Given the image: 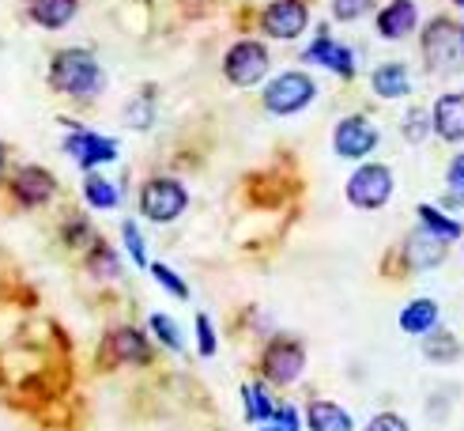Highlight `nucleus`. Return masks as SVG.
I'll list each match as a JSON object with an SVG mask.
<instances>
[{
    "mask_svg": "<svg viewBox=\"0 0 464 431\" xmlns=\"http://www.w3.org/2000/svg\"><path fill=\"white\" fill-rule=\"evenodd\" d=\"M261 27L272 38L291 42L310 27V8L303 5V0H272V5L265 8V15H261Z\"/></svg>",
    "mask_w": 464,
    "mask_h": 431,
    "instance_id": "6e6552de",
    "label": "nucleus"
},
{
    "mask_svg": "<svg viewBox=\"0 0 464 431\" xmlns=\"http://www.w3.org/2000/svg\"><path fill=\"white\" fill-rule=\"evenodd\" d=\"M261 367H265V378H272L276 386H291L306 367V352H303L298 340L276 337L272 345L265 348V356H261Z\"/></svg>",
    "mask_w": 464,
    "mask_h": 431,
    "instance_id": "0eeeda50",
    "label": "nucleus"
},
{
    "mask_svg": "<svg viewBox=\"0 0 464 431\" xmlns=\"http://www.w3.org/2000/svg\"><path fill=\"white\" fill-rule=\"evenodd\" d=\"M185 209H189V193L178 178H151L140 190V212L151 223H174Z\"/></svg>",
    "mask_w": 464,
    "mask_h": 431,
    "instance_id": "7ed1b4c3",
    "label": "nucleus"
},
{
    "mask_svg": "<svg viewBox=\"0 0 464 431\" xmlns=\"http://www.w3.org/2000/svg\"><path fill=\"white\" fill-rule=\"evenodd\" d=\"M121 239H125V250H129V258L140 265V269H148V250H144V235H140V227H136L132 220H125L121 223Z\"/></svg>",
    "mask_w": 464,
    "mask_h": 431,
    "instance_id": "bb28decb",
    "label": "nucleus"
},
{
    "mask_svg": "<svg viewBox=\"0 0 464 431\" xmlns=\"http://www.w3.org/2000/svg\"><path fill=\"white\" fill-rule=\"evenodd\" d=\"M423 57L427 64L434 68L438 76L453 73V68L464 64V27H457V23L450 19H434L427 23L423 31Z\"/></svg>",
    "mask_w": 464,
    "mask_h": 431,
    "instance_id": "f03ea898",
    "label": "nucleus"
},
{
    "mask_svg": "<svg viewBox=\"0 0 464 431\" xmlns=\"http://www.w3.org/2000/svg\"><path fill=\"white\" fill-rule=\"evenodd\" d=\"M110 352H113V359H121V363H148L151 359L148 337L140 329H132V326H121V329L110 333Z\"/></svg>",
    "mask_w": 464,
    "mask_h": 431,
    "instance_id": "dca6fc26",
    "label": "nucleus"
},
{
    "mask_svg": "<svg viewBox=\"0 0 464 431\" xmlns=\"http://www.w3.org/2000/svg\"><path fill=\"white\" fill-rule=\"evenodd\" d=\"M453 5H457V8H464V0H453Z\"/></svg>",
    "mask_w": 464,
    "mask_h": 431,
    "instance_id": "e433bc0d",
    "label": "nucleus"
},
{
    "mask_svg": "<svg viewBox=\"0 0 464 431\" xmlns=\"http://www.w3.org/2000/svg\"><path fill=\"white\" fill-rule=\"evenodd\" d=\"M91 269H95L99 277H118V254H113L110 246L95 242L91 246Z\"/></svg>",
    "mask_w": 464,
    "mask_h": 431,
    "instance_id": "c85d7f7f",
    "label": "nucleus"
},
{
    "mask_svg": "<svg viewBox=\"0 0 464 431\" xmlns=\"http://www.w3.org/2000/svg\"><path fill=\"white\" fill-rule=\"evenodd\" d=\"M83 197H87L91 209H118V201H121L118 186H113V181H106L102 174H87V181H83Z\"/></svg>",
    "mask_w": 464,
    "mask_h": 431,
    "instance_id": "4be33fe9",
    "label": "nucleus"
},
{
    "mask_svg": "<svg viewBox=\"0 0 464 431\" xmlns=\"http://www.w3.org/2000/svg\"><path fill=\"white\" fill-rule=\"evenodd\" d=\"M129 125H136V129H148L151 125V103H132L129 106Z\"/></svg>",
    "mask_w": 464,
    "mask_h": 431,
    "instance_id": "473e14b6",
    "label": "nucleus"
},
{
    "mask_svg": "<svg viewBox=\"0 0 464 431\" xmlns=\"http://www.w3.org/2000/svg\"><path fill=\"white\" fill-rule=\"evenodd\" d=\"M423 348H427V356L430 359H438V363H446V359H457V340L450 337V333H442V329H430L427 337H423Z\"/></svg>",
    "mask_w": 464,
    "mask_h": 431,
    "instance_id": "b1692460",
    "label": "nucleus"
},
{
    "mask_svg": "<svg viewBox=\"0 0 464 431\" xmlns=\"http://www.w3.org/2000/svg\"><path fill=\"white\" fill-rule=\"evenodd\" d=\"M446 178H450V186H453V190H464V152L453 155V163H450V174H446Z\"/></svg>",
    "mask_w": 464,
    "mask_h": 431,
    "instance_id": "72a5a7b5",
    "label": "nucleus"
},
{
    "mask_svg": "<svg viewBox=\"0 0 464 431\" xmlns=\"http://www.w3.org/2000/svg\"><path fill=\"white\" fill-rule=\"evenodd\" d=\"M242 401H246V416L253 420V424H268L272 420V401H268V394H265V386H242Z\"/></svg>",
    "mask_w": 464,
    "mask_h": 431,
    "instance_id": "5701e85b",
    "label": "nucleus"
},
{
    "mask_svg": "<svg viewBox=\"0 0 464 431\" xmlns=\"http://www.w3.org/2000/svg\"><path fill=\"white\" fill-rule=\"evenodd\" d=\"M427 132H430V118H427V113L420 106L408 110L404 113V136H408V144H423Z\"/></svg>",
    "mask_w": 464,
    "mask_h": 431,
    "instance_id": "cd10ccee",
    "label": "nucleus"
},
{
    "mask_svg": "<svg viewBox=\"0 0 464 431\" xmlns=\"http://www.w3.org/2000/svg\"><path fill=\"white\" fill-rule=\"evenodd\" d=\"M306 424H310V431H355L347 408H340L333 401H314L306 408Z\"/></svg>",
    "mask_w": 464,
    "mask_h": 431,
    "instance_id": "6ab92c4d",
    "label": "nucleus"
},
{
    "mask_svg": "<svg viewBox=\"0 0 464 431\" xmlns=\"http://www.w3.org/2000/svg\"><path fill=\"white\" fill-rule=\"evenodd\" d=\"M50 83L61 91V95L72 99H95L106 87V73L95 61V54L87 50H61L50 64Z\"/></svg>",
    "mask_w": 464,
    "mask_h": 431,
    "instance_id": "f257e3e1",
    "label": "nucleus"
},
{
    "mask_svg": "<svg viewBox=\"0 0 464 431\" xmlns=\"http://www.w3.org/2000/svg\"><path fill=\"white\" fill-rule=\"evenodd\" d=\"M151 269V277L162 284V288H167L170 295H174V299H189V284H185L181 277H178V272L174 269H167V265H162V261H151L148 265Z\"/></svg>",
    "mask_w": 464,
    "mask_h": 431,
    "instance_id": "a878e982",
    "label": "nucleus"
},
{
    "mask_svg": "<svg viewBox=\"0 0 464 431\" xmlns=\"http://www.w3.org/2000/svg\"><path fill=\"white\" fill-rule=\"evenodd\" d=\"M5 167H8V152H5V144H0V174H5Z\"/></svg>",
    "mask_w": 464,
    "mask_h": 431,
    "instance_id": "c9c22d12",
    "label": "nucleus"
},
{
    "mask_svg": "<svg viewBox=\"0 0 464 431\" xmlns=\"http://www.w3.org/2000/svg\"><path fill=\"white\" fill-rule=\"evenodd\" d=\"M197 348H200L204 359H212L216 348H219L216 329H212V318H208V314H197Z\"/></svg>",
    "mask_w": 464,
    "mask_h": 431,
    "instance_id": "c756f323",
    "label": "nucleus"
},
{
    "mask_svg": "<svg viewBox=\"0 0 464 431\" xmlns=\"http://www.w3.org/2000/svg\"><path fill=\"white\" fill-rule=\"evenodd\" d=\"M68 242H87V223H83V220L68 223Z\"/></svg>",
    "mask_w": 464,
    "mask_h": 431,
    "instance_id": "f704fd0d",
    "label": "nucleus"
},
{
    "mask_svg": "<svg viewBox=\"0 0 464 431\" xmlns=\"http://www.w3.org/2000/svg\"><path fill=\"white\" fill-rule=\"evenodd\" d=\"M57 193V178L42 167H19L12 178V197L23 204V209H38Z\"/></svg>",
    "mask_w": 464,
    "mask_h": 431,
    "instance_id": "9b49d317",
    "label": "nucleus"
},
{
    "mask_svg": "<svg viewBox=\"0 0 464 431\" xmlns=\"http://www.w3.org/2000/svg\"><path fill=\"white\" fill-rule=\"evenodd\" d=\"M303 61H310V64H324L329 73H336V76H343V80H352L355 76V54L347 50V45H340V42H329V38H317L310 50L303 54Z\"/></svg>",
    "mask_w": 464,
    "mask_h": 431,
    "instance_id": "f8f14e48",
    "label": "nucleus"
},
{
    "mask_svg": "<svg viewBox=\"0 0 464 431\" xmlns=\"http://www.w3.org/2000/svg\"><path fill=\"white\" fill-rule=\"evenodd\" d=\"M434 132L442 141H464V91H453V95H442L434 106Z\"/></svg>",
    "mask_w": 464,
    "mask_h": 431,
    "instance_id": "ddd939ff",
    "label": "nucleus"
},
{
    "mask_svg": "<svg viewBox=\"0 0 464 431\" xmlns=\"http://www.w3.org/2000/svg\"><path fill=\"white\" fill-rule=\"evenodd\" d=\"M446 258V242L442 239H434L427 231H415L408 239V261L411 265H420V269H434V265H442Z\"/></svg>",
    "mask_w": 464,
    "mask_h": 431,
    "instance_id": "aec40b11",
    "label": "nucleus"
},
{
    "mask_svg": "<svg viewBox=\"0 0 464 431\" xmlns=\"http://www.w3.org/2000/svg\"><path fill=\"white\" fill-rule=\"evenodd\" d=\"M415 19H420V12H415L411 0H389V5L378 12V34L382 38H404L415 31Z\"/></svg>",
    "mask_w": 464,
    "mask_h": 431,
    "instance_id": "2eb2a0df",
    "label": "nucleus"
},
{
    "mask_svg": "<svg viewBox=\"0 0 464 431\" xmlns=\"http://www.w3.org/2000/svg\"><path fill=\"white\" fill-rule=\"evenodd\" d=\"M362 12H370V0H333V15L340 23H355Z\"/></svg>",
    "mask_w": 464,
    "mask_h": 431,
    "instance_id": "7c9ffc66",
    "label": "nucleus"
},
{
    "mask_svg": "<svg viewBox=\"0 0 464 431\" xmlns=\"http://www.w3.org/2000/svg\"><path fill=\"white\" fill-rule=\"evenodd\" d=\"M401 329L411 337H427L430 329H438V303L434 299H411L401 310Z\"/></svg>",
    "mask_w": 464,
    "mask_h": 431,
    "instance_id": "a211bd4d",
    "label": "nucleus"
},
{
    "mask_svg": "<svg viewBox=\"0 0 464 431\" xmlns=\"http://www.w3.org/2000/svg\"><path fill=\"white\" fill-rule=\"evenodd\" d=\"M366 431H408V424L397 413H378L374 420L366 424Z\"/></svg>",
    "mask_w": 464,
    "mask_h": 431,
    "instance_id": "2f4dec72",
    "label": "nucleus"
},
{
    "mask_svg": "<svg viewBox=\"0 0 464 431\" xmlns=\"http://www.w3.org/2000/svg\"><path fill=\"white\" fill-rule=\"evenodd\" d=\"M370 87H374V95H382V99H404L408 91H411L408 64H401V61H382L374 73H370Z\"/></svg>",
    "mask_w": 464,
    "mask_h": 431,
    "instance_id": "4468645a",
    "label": "nucleus"
},
{
    "mask_svg": "<svg viewBox=\"0 0 464 431\" xmlns=\"http://www.w3.org/2000/svg\"><path fill=\"white\" fill-rule=\"evenodd\" d=\"M151 333H155L170 352H181V348H185L178 322H174V318H167V314H151Z\"/></svg>",
    "mask_w": 464,
    "mask_h": 431,
    "instance_id": "393cba45",
    "label": "nucleus"
},
{
    "mask_svg": "<svg viewBox=\"0 0 464 431\" xmlns=\"http://www.w3.org/2000/svg\"><path fill=\"white\" fill-rule=\"evenodd\" d=\"M420 223H423V231L427 235H434V239H442V242H450V239H460L464 235V227L457 223V220H450V216H442L434 209V204H420Z\"/></svg>",
    "mask_w": 464,
    "mask_h": 431,
    "instance_id": "412c9836",
    "label": "nucleus"
},
{
    "mask_svg": "<svg viewBox=\"0 0 464 431\" xmlns=\"http://www.w3.org/2000/svg\"><path fill=\"white\" fill-rule=\"evenodd\" d=\"M392 186H397V181H392V171L385 163H362L347 178V201H352L355 209L374 212L392 197Z\"/></svg>",
    "mask_w": 464,
    "mask_h": 431,
    "instance_id": "39448f33",
    "label": "nucleus"
},
{
    "mask_svg": "<svg viewBox=\"0 0 464 431\" xmlns=\"http://www.w3.org/2000/svg\"><path fill=\"white\" fill-rule=\"evenodd\" d=\"M76 0H31V19L38 23V27H45V31H61V27H68V23L76 19Z\"/></svg>",
    "mask_w": 464,
    "mask_h": 431,
    "instance_id": "f3484780",
    "label": "nucleus"
},
{
    "mask_svg": "<svg viewBox=\"0 0 464 431\" xmlns=\"http://www.w3.org/2000/svg\"><path fill=\"white\" fill-rule=\"evenodd\" d=\"M314 99H317V83L306 73H280L265 87V110L280 113V118L306 110Z\"/></svg>",
    "mask_w": 464,
    "mask_h": 431,
    "instance_id": "20e7f679",
    "label": "nucleus"
},
{
    "mask_svg": "<svg viewBox=\"0 0 464 431\" xmlns=\"http://www.w3.org/2000/svg\"><path fill=\"white\" fill-rule=\"evenodd\" d=\"M223 73L227 80L235 83V87H253V83H261L268 76V50L261 42H253V38H242L235 42L227 50L223 57Z\"/></svg>",
    "mask_w": 464,
    "mask_h": 431,
    "instance_id": "423d86ee",
    "label": "nucleus"
},
{
    "mask_svg": "<svg viewBox=\"0 0 464 431\" xmlns=\"http://www.w3.org/2000/svg\"><path fill=\"white\" fill-rule=\"evenodd\" d=\"M64 152L72 155L83 171H95V167L118 159V141H110V136H102V132H91V129H76L64 141Z\"/></svg>",
    "mask_w": 464,
    "mask_h": 431,
    "instance_id": "9d476101",
    "label": "nucleus"
},
{
    "mask_svg": "<svg viewBox=\"0 0 464 431\" xmlns=\"http://www.w3.org/2000/svg\"><path fill=\"white\" fill-rule=\"evenodd\" d=\"M333 144H336V155H343V159H366L378 148V129L370 118H362V113H352V118H343L336 125Z\"/></svg>",
    "mask_w": 464,
    "mask_h": 431,
    "instance_id": "1a4fd4ad",
    "label": "nucleus"
}]
</instances>
